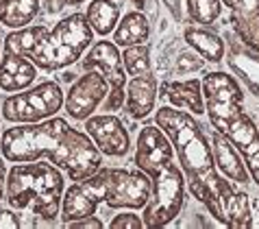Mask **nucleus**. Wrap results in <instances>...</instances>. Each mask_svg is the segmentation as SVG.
<instances>
[{
	"label": "nucleus",
	"mask_w": 259,
	"mask_h": 229,
	"mask_svg": "<svg viewBox=\"0 0 259 229\" xmlns=\"http://www.w3.org/2000/svg\"><path fill=\"white\" fill-rule=\"evenodd\" d=\"M0 153L11 164L46 157L70 177V181H81L103 166V153L90 135L59 116L5 129L0 135Z\"/></svg>",
	"instance_id": "1"
},
{
	"label": "nucleus",
	"mask_w": 259,
	"mask_h": 229,
	"mask_svg": "<svg viewBox=\"0 0 259 229\" xmlns=\"http://www.w3.org/2000/svg\"><path fill=\"white\" fill-rule=\"evenodd\" d=\"M155 125L163 129L175 148L177 162L185 175V185L190 188L198 203L207 207V212L222 223L220 205V181L222 175L215 168L209 135L203 125L190 111H181L177 107H159L155 111Z\"/></svg>",
	"instance_id": "2"
},
{
	"label": "nucleus",
	"mask_w": 259,
	"mask_h": 229,
	"mask_svg": "<svg viewBox=\"0 0 259 229\" xmlns=\"http://www.w3.org/2000/svg\"><path fill=\"white\" fill-rule=\"evenodd\" d=\"M133 162L150 179V199L142 212L144 227L170 225L185 203V175L161 127L146 125L140 129Z\"/></svg>",
	"instance_id": "3"
},
{
	"label": "nucleus",
	"mask_w": 259,
	"mask_h": 229,
	"mask_svg": "<svg viewBox=\"0 0 259 229\" xmlns=\"http://www.w3.org/2000/svg\"><path fill=\"white\" fill-rule=\"evenodd\" d=\"M63 190V170L48 160L13 164L5 181V199L13 210L31 212L33 216H39L48 223L59 218Z\"/></svg>",
	"instance_id": "4"
},
{
	"label": "nucleus",
	"mask_w": 259,
	"mask_h": 229,
	"mask_svg": "<svg viewBox=\"0 0 259 229\" xmlns=\"http://www.w3.org/2000/svg\"><path fill=\"white\" fill-rule=\"evenodd\" d=\"M92 44H94V31L85 13H70L53 28H48L26 57L37 66V70L57 72L81 61L83 53Z\"/></svg>",
	"instance_id": "5"
},
{
	"label": "nucleus",
	"mask_w": 259,
	"mask_h": 229,
	"mask_svg": "<svg viewBox=\"0 0 259 229\" xmlns=\"http://www.w3.org/2000/svg\"><path fill=\"white\" fill-rule=\"evenodd\" d=\"M63 90L48 79L31 88L13 92L3 101V118L11 125H31L57 116L63 109Z\"/></svg>",
	"instance_id": "6"
},
{
	"label": "nucleus",
	"mask_w": 259,
	"mask_h": 229,
	"mask_svg": "<svg viewBox=\"0 0 259 229\" xmlns=\"http://www.w3.org/2000/svg\"><path fill=\"white\" fill-rule=\"evenodd\" d=\"M203 101L209 125L215 131L225 133L233 120L244 111V90L240 81L222 70H213L203 77Z\"/></svg>",
	"instance_id": "7"
},
{
	"label": "nucleus",
	"mask_w": 259,
	"mask_h": 229,
	"mask_svg": "<svg viewBox=\"0 0 259 229\" xmlns=\"http://www.w3.org/2000/svg\"><path fill=\"white\" fill-rule=\"evenodd\" d=\"M83 70H98L100 74L109 83V94L105 98V111H120L124 107V96H126V70L122 63V53L120 46L113 42H96L92 44L88 55L81 57Z\"/></svg>",
	"instance_id": "8"
},
{
	"label": "nucleus",
	"mask_w": 259,
	"mask_h": 229,
	"mask_svg": "<svg viewBox=\"0 0 259 229\" xmlns=\"http://www.w3.org/2000/svg\"><path fill=\"white\" fill-rule=\"evenodd\" d=\"M105 197H107V168L100 166L94 175L85 177L81 181H72L63 190L59 218L63 220V225H68L72 220L92 216V214H96L98 205L105 203Z\"/></svg>",
	"instance_id": "9"
},
{
	"label": "nucleus",
	"mask_w": 259,
	"mask_h": 229,
	"mask_svg": "<svg viewBox=\"0 0 259 229\" xmlns=\"http://www.w3.org/2000/svg\"><path fill=\"white\" fill-rule=\"evenodd\" d=\"M148 199L150 179L140 168H107V207H111V210H144Z\"/></svg>",
	"instance_id": "10"
},
{
	"label": "nucleus",
	"mask_w": 259,
	"mask_h": 229,
	"mask_svg": "<svg viewBox=\"0 0 259 229\" xmlns=\"http://www.w3.org/2000/svg\"><path fill=\"white\" fill-rule=\"evenodd\" d=\"M109 94V83L98 70H85L83 77H78L70 90L63 96V107L66 113L72 120H83L90 118L100 105L105 103Z\"/></svg>",
	"instance_id": "11"
},
{
	"label": "nucleus",
	"mask_w": 259,
	"mask_h": 229,
	"mask_svg": "<svg viewBox=\"0 0 259 229\" xmlns=\"http://www.w3.org/2000/svg\"><path fill=\"white\" fill-rule=\"evenodd\" d=\"M85 123V133L92 138L96 148L105 157H124L131 151V135H128L126 125L122 123L113 111L100 113L83 120Z\"/></svg>",
	"instance_id": "12"
},
{
	"label": "nucleus",
	"mask_w": 259,
	"mask_h": 229,
	"mask_svg": "<svg viewBox=\"0 0 259 229\" xmlns=\"http://www.w3.org/2000/svg\"><path fill=\"white\" fill-rule=\"evenodd\" d=\"M225 135L240 151L250 175V181H255L259 185V127L250 120L246 111H242L231 123V127L225 131Z\"/></svg>",
	"instance_id": "13"
},
{
	"label": "nucleus",
	"mask_w": 259,
	"mask_h": 229,
	"mask_svg": "<svg viewBox=\"0 0 259 229\" xmlns=\"http://www.w3.org/2000/svg\"><path fill=\"white\" fill-rule=\"evenodd\" d=\"M157 98H159V83H157L155 70L142 74H133L126 81L124 111L133 120H144L155 111Z\"/></svg>",
	"instance_id": "14"
},
{
	"label": "nucleus",
	"mask_w": 259,
	"mask_h": 229,
	"mask_svg": "<svg viewBox=\"0 0 259 229\" xmlns=\"http://www.w3.org/2000/svg\"><path fill=\"white\" fill-rule=\"evenodd\" d=\"M242 46L259 53V0H220Z\"/></svg>",
	"instance_id": "15"
},
{
	"label": "nucleus",
	"mask_w": 259,
	"mask_h": 229,
	"mask_svg": "<svg viewBox=\"0 0 259 229\" xmlns=\"http://www.w3.org/2000/svg\"><path fill=\"white\" fill-rule=\"evenodd\" d=\"M209 144H211L215 168H218V173L222 177L231 179L233 183H240V185L250 183V175L246 170V164H244L240 151L233 146V142L229 140L225 133H220L213 129L209 133Z\"/></svg>",
	"instance_id": "16"
},
{
	"label": "nucleus",
	"mask_w": 259,
	"mask_h": 229,
	"mask_svg": "<svg viewBox=\"0 0 259 229\" xmlns=\"http://www.w3.org/2000/svg\"><path fill=\"white\" fill-rule=\"evenodd\" d=\"M159 96L165 98L172 107L185 109L194 116L205 113V101H203V83L198 79H172L159 85Z\"/></svg>",
	"instance_id": "17"
},
{
	"label": "nucleus",
	"mask_w": 259,
	"mask_h": 229,
	"mask_svg": "<svg viewBox=\"0 0 259 229\" xmlns=\"http://www.w3.org/2000/svg\"><path fill=\"white\" fill-rule=\"evenodd\" d=\"M37 79V66L28 59V57L3 51V59H0V90L7 94L31 88Z\"/></svg>",
	"instance_id": "18"
},
{
	"label": "nucleus",
	"mask_w": 259,
	"mask_h": 229,
	"mask_svg": "<svg viewBox=\"0 0 259 229\" xmlns=\"http://www.w3.org/2000/svg\"><path fill=\"white\" fill-rule=\"evenodd\" d=\"M220 205H222V225L227 227H250V197L246 190L240 188V183H233L231 179L222 177L220 181Z\"/></svg>",
	"instance_id": "19"
},
{
	"label": "nucleus",
	"mask_w": 259,
	"mask_h": 229,
	"mask_svg": "<svg viewBox=\"0 0 259 229\" xmlns=\"http://www.w3.org/2000/svg\"><path fill=\"white\" fill-rule=\"evenodd\" d=\"M185 44H188L192 51H196L205 61L209 63H220L227 55V46L222 42L220 35H215L213 31L205 26H188L183 33Z\"/></svg>",
	"instance_id": "20"
},
{
	"label": "nucleus",
	"mask_w": 259,
	"mask_h": 229,
	"mask_svg": "<svg viewBox=\"0 0 259 229\" xmlns=\"http://www.w3.org/2000/svg\"><path fill=\"white\" fill-rule=\"evenodd\" d=\"M150 35V24L146 16L135 9L122 16L118 26L113 28V44L120 48H128V46H138V44H146Z\"/></svg>",
	"instance_id": "21"
},
{
	"label": "nucleus",
	"mask_w": 259,
	"mask_h": 229,
	"mask_svg": "<svg viewBox=\"0 0 259 229\" xmlns=\"http://www.w3.org/2000/svg\"><path fill=\"white\" fill-rule=\"evenodd\" d=\"M229 66L240 77V81L246 85L255 96H259V53L248 51L246 46H237L231 53Z\"/></svg>",
	"instance_id": "22"
},
{
	"label": "nucleus",
	"mask_w": 259,
	"mask_h": 229,
	"mask_svg": "<svg viewBox=\"0 0 259 229\" xmlns=\"http://www.w3.org/2000/svg\"><path fill=\"white\" fill-rule=\"evenodd\" d=\"M92 31L96 35H109L120 22V7L113 0H92L85 13Z\"/></svg>",
	"instance_id": "23"
},
{
	"label": "nucleus",
	"mask_w": 259,
	"mask_h": 229,
	"mask_svg": "<svg viewBox=\"0 0 259 229\" xmlns=\"http://www.w3.org/2000/svg\"><path fill=\"white\" fill-rule=\"evenodd\" d=\"M39 0H7L0 7V22L9 28H24L37 18Z\"/></svg>",
	"instance_id": "24"
},
{
	"label": "nucleus",
	"mask_w": 259,
	"mask_h": 229,
	"mask_svg": "<svg viewBox=\"0 0 259 229\" xmlns=\"http://www.w3.org/2000/svg\"><path fill=\"white\" fill-rule=\"evenodd\" d=\"M48 28L44 24H28L24 28H13L3 42V51H13L20 55H28L31 48L44 37Z\"/></svg>",
	"instance_id": "25"
},
{
	"label": "nucleus",
	"mask_w": 259,
	"mask_h": 229,
	"mask_svg": "<svg viewBox=\"0 0 259 229\" xmlns=\"http://www.w3.org/2000/svg\"><path fill=\"white\" fill-rule=\"evenodd\" d=\"M122 63H124L126 77L133 74H142L153 70V61H150V46L146 44H138V46H128L122 51Z\"/></svg>",
	"instance_id": "26"
},
{
	"label": "nucleus",
	"mask_w": 259,
	"mask_h": 229,
	"mask_svg": "<svg viewBox=\"0 0 259 229\" xmlns=\"http://www.w3.org/2000/svg\"><path fill=\"white\" fill-rule=\"evenodd\" d=\"M222 13L220 0H188V16L196 24H213Z\"/></svg>",
	"instance_id": "27"
},
{
	"label": "nucleus",
	"mask_w": 259,
	"mask_h": 229,
	"mask_svg": "<svg viewBox=\"0 0 259 229\" xmlns=\"http://www.w3.org/2000/svg\"><path fill=\"white\" fill-rule=\"evenodd\" d=\"M109 227L111 229H142L144 220L140 214H135V212H120L111 218Z\"/></svg>",
	"instance_id": "28"
},
{
	"label": "nucleus",
	"mask_w": 259,
	"mask_h": 229,
	"mask_svg": "<svg viewBox=\"0 0 259 229\" xmlns=\"http://www.w3.org/2000/svg\"><path fill=\"white\" fill-rule=\"evenodd\" d=\"M203 61H205V59H200L198 55L185 53V55H181V57L177 59L175 72H177V74H192V72H196V70L203 68Z\"/></svg>",
	"instance_id": "29"
},
{
	"label": "nucleus",
	"mask_w": 259,
	"mask_h": 229,
	"mask_svg": "<svg viewBox=\"0 0 259 229\" xmlns=\"http://www.w3.org/2000/svg\"><path fill=\"white\" fill-rule=\"evenodd\" d=\"M66 227H70V229H103V227H105V223L96 216V214H92V216H85V218L72 220V223H68Z\"/></svg>",
	"instance_id": "30"
},
{
	"label": "nucleus",
	"mask_w": 259,
	"mask_h": 229,
	"mask_svg": "<svg viewBox=\"0 0 259 229\" xmlns=\"http://www.w3.org/2000/svg\"><path fill=\"white\" fill-rule=\"evenodd\" d=\"M20 216L13 210H3L0 207V229H20Z\"/></svg>",
	"instance_id": "31"
},
{
	"label": "nucleus",
	"mask_w": 259,
	"mask_h": 229,
	"mask_svg": "<svg viewBox=\"0 0 259 229\" xmlns=\"http://www.w3.org/2000/svg\"><path fill=\"white\" fill-rule=\"evenodd\" d=\"M163 5L168 7V11L175 16V20H181V0H163Z\"/></svg>",
	"instance_id": "32"
},
{
	"label": "nucleus",
	"mask_w": 259,
	"mask_h": 229,
	"mask_svg": "<svg viewBox=\"0 0 259 229\" xmlns=\"http://www.w3.org/2000/svg\"><path fill=\"white\" fill-rule=\"evenodd\" d=\"M250 227H259V203H257V214H250Z\"/></svg>",
	"instance_id": "33"
},
{
	"label": "nucleus",
	"mask_w": 259,
	"mask_h": 229,
	"mask_svg": "<svg viewBox=\"0 0 259 229\" xmlns=\"http://www.w3.org/2000/svg\"><path fill=\"white\" fill-rule=\"evenodd\" d=\"M131 3H133V7H138L140 11L144 9V7H146V0H131Z\"/></svg>",
	"instance_id": "34"
},
{
	"label": "nucleus",
	"mask_w": 259,
	"mask_h": 229,
	"mask_svg": "<svg viewBox=\"0 0 259 229\" xmlns=\"http://www.w3.org/2000/svg\"><path fill=\"white\" fill-rule=\"evenodd\" d=\"M63 5H83V3H88V0H61Z\"/></svg>",
	"instance_id": "35"
},
{
	"label": "nucleus",
	"mask_w": 259,
	"mask_h": 229,
	"mask_svg": "<svg viewBox=\"0 0 259 229\" xmlns=\"http://www.w3.org/2000/svg\"><path fill=\"white\" fill-rule=\"evenodd\" d=\"M5 199V188H3V181H0V201Z\"/></svg>",
	"instance_id": "36"
},
{
	"label": "nucleus",
	"mask_w": 259,
	"mask_h": 229,
	"mask_svg": "<svg viewBox=\"0 0 259 229\" xmlns=\"http://www.w3.org/2000/svg\"><path fill=\"white\" fill-rule=\"evenodd\" d=\"M53 3H55V0H46V5L50 7V9H53Z\"/></svg>",
	"instance_id": "37"
},
{
	"label": "nucleus",
	"mask_w": 259,
	"mask_h": 229,
	"mask_svg": "<svg viewBox=\"0 0 259 229\" xmlns=\"http://www.w3.org/2000/svg\"><path fill=\"white\" fill-rule=\"evenodd\" d=\"M5 3H7V0H0V7H3V5H5Z\"/></svg>",
	"instance_id": "38"
},
{
	"label": "nucleus",
	"mask_w": 259,
	"mask_h": 229,
	"mask_svg": "<svg viewBox=\"0 0 259 229\" xmlns=\"http://www.w3.org/2000/svg\"><path fill=\"white\" fill-rule=\"evenodd\" d=\"M0 44H3V33H0Z\"/></svg>",
	"instance_id": "39"
}]
</instances>
